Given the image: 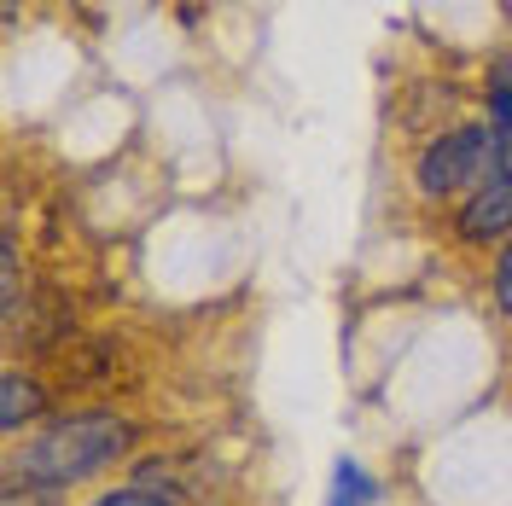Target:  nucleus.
Segmentation results:
<instances>
[{"instance_id":"39448f33","label":"nucleus","mask_w":512,"mask_h":506,"mask_svg":"<svg viewBox=\"0 0 512 506\" xmlns=\"http://www.w3.org/2000/svg\"><path fill=\"white\" fill-rule=\"evenodd\" d=\"M41 384H30L24 373H6V390H0V425L6 431H18V425H30L35 413H41Z\"/></svg>"},{"instance_id":"f257e3e1","label":"nucleus","mask_w":512,"mask_h":506,"mask_svg":"<svg viewBox=\"0 0 512 506\" xmlns=\"http://www.w3.org/2000/svg\"><path fill=\"white\" fill-rule=\"evenodd\" d=\"M128 448V425L111 413H70L59 425H47L24 460H18V483L30 489H70L82 477H94L99 466H111Z\"/></svg>"},{"instance_id":"423d86ee","label":"nucleus","mask_w":512,"mask_h":506,"mask_svg":"<svg viewBox=\"0 0 512 506\" xmlns=\"http://www.w3.org/2000/svg\"><path fill=\"white\" fill-rule=\"evenodd\" d=\"M94 506H169L163 495H152V489H140V483H128V489H111V495H99Z\"/></svg>"},{"instance_id":"9d476101","label":"nucleus","mask_w":512,"mask_h":506,"mask_svg":"<svg viewBox=\"0 0 512 506\" xmlns=\"http://www.w3.org/2000/svg\"><path fill=\"white\" fill-rule=\"evenodd\" d=\"M6 12H18V0H6Z\"/></svg>"},{"instance_id":"0eeeda50","label":"nucleus","mask_w":512,"mask_h":506,"mask_svg":"<svg viewBox=\"0 0 512 506\" xmlns=\"http://www.w3.org/2000/svg\"><path fill=\"white\" fill-rule=\"evenodd\" d=\"M489 123L512 140V88H507V82H495V88H489Z\"/></svg>"},{"instance_id":"20e7f679","label":"nucleus","mask_w":512,"mask_h":506,"mask_svg":"<svg viewBox=\"0 0 512 506\" xmlns=\"http://www.w3.org/2000/svg\"><path fill=\"white\" fill-rule=\"evenodd\" d=\"M379 501V477L367 472L361 460H332V477H326V506H373Z\"/></svg>"},{"instance_id":"6e6552de","label":"nucleus","mask_w":512,"mask_h":506,"mask_svg":"<svg viewBox=\"0 0 512 506\" xmlns=\"http://www.w3.org/2000/svg\"><path fill=\"white\" fill-rule=\"evenodd\" d=\"M495 303L512 309V239H507V251H501V262H495Z\"/></svg>"},{"instance_id":"1a4fd4ad","label":"nucleus","mask_w":512,"mask_h":506,"mask_svg":"<svg viewBox=\"0 0 512 506\" xmlns=\"http://www.w3.org/2000/svg\"><path fill=\"white\" fill-rule=\"evenodd\" d=\"M495 82H507V88H512V47L501 53V76H495Z\"/></svg>"},{"instance_id":"7ed1b4c3","label":"nucleus","mask_w":512,"mask_h":506,"mask_svg":"<svg viewBox=\"0 0 512 506\" xmlns=\"http://www.w3.org/2000/svg\"><path fill=\"white\" fill-rule=\"evenodd\" d=\"M460 239H472V245H483V239H501L512 227V163L501 169V175H489L466 204H460Z\"/></svg>"},{"instance_id":"f03ea898","label":"nucleus","mask_w":512,"mask_h":506,"mask_svg":"<svg viewBox=\"0 0 512 506\" xmlns=\"http://www.w3.org/2000/svg\"><path fill=\"white\" fill-rule=\"evenodd\" d=\"M512 163V140L495 123H460L437 134L419 158V187L431 198H454V192H478L489 175H501Z\"/></svg>"}]
</instances>
